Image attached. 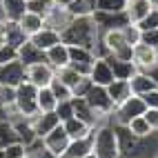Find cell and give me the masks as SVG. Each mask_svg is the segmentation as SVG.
Instances as JSON below:
<instances>
[{"label": "cell", "instance_id": "obj_38", "mask_svg": "<svg viewBox=\"0 0 158 158\" xmlns=\"http://www.w3.org/2000/svg\"><path fill=\"white\" fill-rule=\"evenodd\" d=\"M56 114H58L60 123H65L67 118H71L73 116V98L71 100H60L58 107H56Z\"/></svg>", "mask_w": 158, "mask_h": 158}, {"label": "cell", "instance_id": "obj_46", "mask_svg": "<svg viewBox=\"0 0 158 158\" xmlns=\"http://www.w3.org/2000/svg\"><path fill=\"white\" fill-rule=\"evenodd\" d=\"M147 73H149V76H152V80L156 82V87H158V65H156V67H152V69L147 71Z\"/></svg>", "mask_w": 158, "mask_h": 158}, {"label": "cell", "instance_id": "obj_4", "mask_svg": "<svg viewBox=\"0 0 158 158\" xmlns=\"http://www.w3.org/2000/svg\"><path fill=\"white\" fill-rule=\"evenodd\" d=\"M14 109H16L18 116H23L27 120L38 116L40 114V109H38V87H34L29 80L20 82L16 87V105H14Z\"/></svg>", "mask_w": 158, "mask_h": 158}, {"label": "cell", "instance_id": "obj_29", "mask_svg": "<svg viewBox=\"0 0 158 158\" xmlns=\"http://www.w3.org/2000/svg\"><path fill=\"white\" fill-rule=\"evenodd\" d=\"M58 107V98L51 87H43L38 89V109L40 111H56Z\"/></svg>", "mask_w": 158, "mask_h": 158}, {"label": "cell", "instance_id": "obj_49", "mask_svg": "<svg viewBox=\"0 0 158 158\" xmlns=\"http://www.w3.org/2000/svg\"><path fill=\"white\" fill-rule=\"evenodd\" d=\"M82 158H98V156H96V154H94V152H89L87 156H82Z\"/></svg>", "mask_w": 158, "mask_h": 158}, {"label": "cell", "instance_id": "obj_45", "mask_svg": "<svg viewBox=\"0 0 158 158\" xmlns=\"http://www.w3.org/2000/svg\"><path fill=\"white\" fill-rule=\"evenodd\" d=\"M145 120L149 123V127L154 129V131H158V109H145Z\"/></svg>", "mask_w": 158, "mask_h": 158}, {"label": "cell", "instance_id": "obj_43", "mask_svg": "<svg viewBox=\"0 0 158 158\" xmlns=\"http://www.w3.org/2000/svg\"><path fill=\"white\" fill-rule=\"evenodd\" d=\"M140 29H158V9L156 7L152 9V14L140 23Z\"/></svg>", "mask_w": 158, "mask_h": 158}, {"label": "cell", "instance_id": "obj_8", "mask_svg": "<svg viewBox=\"0 0 158 158\" xmlns=\"http://www.w3.org/2000/svg\"><path fill=\"white\" fill-rule=\"evenodd\" d=\"M71 20H73V14L69 11V7H62V5H56L54 2V7H51L49 14L45 16V25L49 29H56L58 34H62V31L69 27Z\"/></svg>", "mask_w": 158, "mask_h": 158}, {"label": "cell", "instance_id": "obj_14", "mask_svg": "<svg viewBox=\"0 0 158 158\" xmlns=\"http://www.w3.org/2000/svg\"><path fill=\"white\" fill-rule=\"evenodd\" d=\"M154 5L149 0H127V5H125V16H127L129 23L134 25H140L143 20L152 14Z\"/></svg>", "mask_w": 158, "mask_h": 158}, {"label": "cell", "instance_id": "obj_40", "mask_svg": "<svg viewBox=\"0 0 158 158\" xmlns=\"http://www.w3.org/2000/svg\"><path fill=\"white\" fill-rule=\"evenodd\" d=\"M94 87V82H91V78L89 76H82L80 78V82L76 87H73V98H85L87 96V91Z\"/></svg>", "mask_w": 158, "mask_h": 158}, {"label": "cell", "instance_id": "obj_39", "mask_svg": "<svg viewBox=\"0 0 158 158\" xmlns=\"http://www.w3.org/2000/svg\"><path fill=\"white\" fill-rule=\"evenodd\" d=\"M14 60H18V49L5 43L0 47V65H7V62H14Z\"/></svg>", "mask_w": 158, "mask_h": 158}, {"label": "cell", "instance_id": "obj_36", "mask_svg": "<svg viewBox=\"0 0 158 158\" xmlns=\"http://www.w3.org/2000/svg\"><path fill=\"white\" fill-rule=\"evenodd\" d=\"M14 140H18V138H16V131L11 127V123L9 120H0V149L7 147L9 143H14Z\"/></svg>", "mask_w": 158, "mask_h": 158}, {"label": "cell", "instance_id": "obj_1", "mask_svg": "<svg viewBox=\"0 0 158 158\" xmlns=\"http://www.w3.org/2000/svg\"><path fill=\"white\" fill-rule=\"evenodd\" d=\"M120 156L118 158H158V131L149 136H134L127 127H118Z\"/></svg>", "mask_w": 158, "mask_h": 158}, {"label": "cell", "instance_id": "obj_22", "mask_svg": "<svg viewBox=\"0 0 158 158\" xmlns=\"http://www.w3.org/2000/svg\"><path fill=\"white\" fill-rule=\"evenodd\" d=\"M73 116H76V118H80V120H85L87 125H91L94 129L100 125L98 116L94 114V109L89 107V102H87L85 98H73Z\"/></svg>", "mask_w": 158, "mask_h": 158}, {"label": "cell", "instance_id": "obj_52", "mask_svg": "<svg viewBox=\"0 0 158 158\" xmlns=\"http://www.w3.org/2000/svg\"><path fill=\"white\" fill-rule=\"evenodd\" d=\"M156 9H158V5H156Z\"/></svg>", "mask_w": 158, "mask_h": 158}, {"label": "cell", "instance_id": "obj_41", "mask_svg": "<svg viewBox=\"0 0 158 158\" xmlns=\"http://www.w3.org/2000/svg\"><path fill=\"white\" fill-rule=\"evenodd\" d=\"M109 56L116 58V60H123V62H134V47L125 45V47H120L118 51H114V54H109Z\"/></svg>", "mask_w": 158, "mask_h": 158}, {"label": "cell", "instance_id": "obj_23", "mask_svg": "<svg viewBox=\"0 0 158 158\" xmlns=\"http://www.w3.org/2000/svg\"><path fill=\"white\" fill-rule=\"evenodd\" d=\"M129 85H131V91L136 96H143V94L156 89V82L152 80V76L147 71H140V69H136V73L129 78Z\"/></svg>", "mask_w": 158, "mask_h": 158}, {"label": "cell", "instance_id": "obj_30", "mask_svg": "<svg viewBox=\"0 0 158 158\" xmlns=\"http://www.w3.org/2000/svg\"><path fill=\"white\" fill-rule=\"evenodd\" d=\"M96 2L98 0H73L69 5V11L76 16H94L96 14Z\"/></svg>", "mask_w": 158, "mask_h": 158}, {"label": "cell", "instance_id": "obj_34", "mask_svg": "<svg viewBox=\"0 0 158 158\" xmlns=\"http://www.w3.org/2000/svg\"><path fill=\"white\" fill-rule=\"evenodd\" d=\"M127 129L134 136H149V134H154V129L149 127V123L145 120V116H136V118L127 125Z\"/></svg>", "mask_w": 158, "mask_h": 158}, {"label": "cell", "instance_id": "obj_9", "mask_svg": "<svg viewBox=\"0 0 158 158\" xmlns=\"http://www.w3.org/2000/svg\"><path fill=\"white\" fill-rule=\"evenodd\" d=\"M25 65L20 60L7 62V65H0V85L5 87H18L20 82H25Z\"/></svg>", "mask_w": 158, "mask_h": 158}, {"label": "cell", "instance_id": "obj_42", "mask_svg": "<svg viewBox=\"0 0 158 158\" xmlns=\"http://www.w3.org/2000/svg\"><path fill=\"white\" fill-rule=\"evenodd\" d=\"M140 98H143L147 109H158V87L152 89V91H147V94H143Z\"/></svg>", "mask_w": 158, "mask_h": 158}, {"label": "cell", "instance_id": "obj_5", "mask_svg": "<svg viewBox=\"0 0 158 158\" xmlns=\"http://www.w3.org/2000/svg\"><path fill=\"white\" fill-rule=\"evenodd\" d=\"M145 109H147V107H145L143 98L134 94V96H129L125 102H120V105H116V107H114L111 123L118 125V127H127L136 116H143V114H145Z\"/></svg>", "mask_w": 158, "mask_h": 158}, {"label": "cell", "instance_id": "obj_32", "mask_svg": "<svg viewBox=\"0 0 158 158\" xmlns=\"http://www.w3.org/2000/svg\"><path fill=\"white\" fill-rule=\"evenodd\" d=\"M127 0H98L96 2V11L102 14H123Z\"/></svg>", "mask_w": 158, "mask_h": 158}, {"label": "cell", "instance_id": "obj_48", "mask_svg": "<svg viewBox=\"0 0 158 158\" xmlns=\"http://www.w3.org/2000/svg\"><path fill=\"white\" fill-rule=\"evenodd\" d=\"M27 158H38V154H36V152H31V149H29V154H27Z\"/></svg>", "mask_w": 158, "mask_h": 158}, {"label": "cell", "instance_id": "obj_19", "mask_svg": "<svg viewBox=\"0 0 158 158\" xmlns=\"http://www.w3.org/2000/svg\"><path fill=\"white\" fill-rule=\"evenodd\" d=\"M31 43H34L38 49H43V51H47V49H51L54 45H58L60 40H62V36L58 34L56 29H49V27H45V29H40L36 36H31L29 38Z\"/></svg>", "mask_w": 158, "mask_h": 158}, {"label": "cell", "instance_id": "obj_17", "mask_svg": "<svg viewBox=\"0 0 158 158\" xmlns=\"http://www.w3.org/2000/svg\"><path fill=\"white\" fill-rule=\"evenodd\" d=\"M18 27L23 29V34L27 38H31V36H36L40 29H45L47 25H45V18L43 16H38L34 11H25L23 16H20V20H18Z\"/></svg>", "mask_w": 158, "mask_h": 158}, {"label": "cell", "instance_id": "obj_33", "mask_svg": "<svg viewBox=\"0 0 158 158\" xmlns=\"http://www.w3.org/2000/svg\"><path fill=\"white\" fill-rule=\"evenodd\" d=\"M123 36H125V40H127L131 47H136V45L143 43V29H140V25L127 23V25L123 27Z\"/></svg>", "mask_w": 158, "mask_h": 158}, {"label": "cell", "instance_id": "obj_37", "mask_svg": "<svg viewBox=\"0 0 158 158\" xmlns=\"http://www.w3.org/2000/svg\"><path fill=\"white\" fill-rule=\"evenodd\" d=\"M51 89H54V94H56V98H58V102L60 100H71L73 98V91L67 87V85H62V82L56 78L54 82H51Z\"/></svg>", "mask_w": 158, "mask_h": 158}, {"label": "cell", "instance_id": "obj_11", "mask_svg": "<svg viewBox=\"0 0 158 158\" xmlns=\"http://www.w3.org/2000/svg\"><path fill=\"white\" fill-rule=\"evenodd\" d=\"M58 125H60V118H58L56 111H40L38 116L31 118V127H34L38 140H43L47 134H51L58 127Z\"/></svg>", "mask_w": 158, "mask_h": 158}, {"label": "cell", "instance_id": "obj_20", "mask_svg": "<svg viewBox=\"0 0 158 158\" xmlns=\"http://www.w3.org/2000/svg\"><path fill=\"white\" fill-rule=\"evenodd\" d=\"M0 11L5 20L18 23L20 16L27 11V0H0Z\"/></svg>", "mask_w": 158, "mask_h": 158}, {"label": "cell", "instance_id": "obj_44", "mask_svg": "<svg viewBox=\"0 0 158 158\" xmlns=\"http://www.w3.org/2000/svg\"><path fill=\"white\" fill-rule=\"evenodd\" d=\"M143 43L158 49V29H143Z\"/></svg>", "mask_w": 158, "mask_h": 158}, {"label": "cell", "instance_id": "obj_26", "mask_svg": "<svg viewBox=\"0 0 158 158\" xmlns=\"http://www.w3.org/2000/svg\"><path fill=\"white\" fill-rule=\"evenodd\" d=\"M89 152H94L91 136H89V138H78V140H71L62 158H82V156H87Z\"/></svg>", "mask_w": 158, "mask_h": 158}, {"label": "cell", "instance_id": "obj_35", "mask_svg": "<svg viewBox=\"0 0 158 158\" xmlns=\"http://www.w3.org/2000/svg\"><path fill=\"white\" fill-rule=\"evenodd\" d=\"M51 7H54V0H27V11H34L43 18L49 14Z\"/></svg>", "mask_w": 158, "mask_h": 158}, {"label": "cell", "instance_id": "obj_21", "mask_svg": "<svg viewBox=\"0 0 158 158\" xmlns=\"http://www.w3.org/2000/svg\"><path fill=\"white\" fill-rule=\"evenodd\" d=\"M100 40H102V45H105L107 56L114 54V51H118L120 47L129 45L127 40H125V36H123V29H107V31H102V34H100Z\"/></svg>", "mask_w": 158, "mask_h": 158}, {"label": "cell", "instance_id": "obj_7", "mask_svg": "<svg viewBox=\"0 0 158 158\" xmlns=\"http://www.w3.org/2000/svg\"><path fill=\"white\" fill-rule=\"evenodd\" d=\"M134 65L136 69L140 71H149L152 67L158 65V49L147 45V43H140L134 47Z\"/></svg>", "mask_w": 158, "mask_h": 158}, {"label": "cell", "instance_id": "obj_18", "mask_svg": "<svg viewBox=\"0 0 158 158\" xmlns=\"http://www.w3.org/2000/svg\"><path fill=\"white\" fill-rule=\"evenodd\" d=\"M62 127H65V131L69 134V138H71V140H78V138H89V136L94 134V127H91V125H87L85 120L76 118V116L67 118L65 123H62Z\"/></svg>", "mask_w": 158, "mask_h": 158}, {"label": "cell", "instance_id": "obj_27", "mask_svg": "<svg viewBox=\"0 0 158 158\" xmlns=\"http://www.w3.org/2000/svg\"><path fill=\"white\" fill-rule=\"evenodd\" d=\"M105 58H107V62L111 65L114 76L118 78V80H129L134 73H136V65H134V62H123V60H116L111 56H105Z\"/></svg>", "mask_w": 158, "mask_h": 158}, {"label": "cell", "instance_id": "obj_15", "mask_svg": "<svg viewBox=\"0 0 158 158\" xmlns=\"http://www.w3.org/2000/svg\"><path fill=\"white\" fill-rule=\"evenodd\" d=\"M45 60L49 62L54 69H60V67H67V65H71V56H69V45L67 43H60L58 45H54L51 49H47L45 51Z\"/></svg>", "mask_w": 158, "mask_h": 158}, {"label": "cell", "instance_id": "obj_31", "mask_svg": "<svg viewBox=\"0 0 158 158\" xmlns=\"http://www.w3.org/2000/svg\"><path fill=\"white\" fill-rule=\"evenodd\" d=\"M5 40H7V45H11V47L18 49L20 45H25L29 38L23 34V29L18 27V23H11V20H9V29H7V38Z\"/></svg>", "mask_w": 158, "mask_h": 158}, {"label": "cell", "instance_id": "obj_50", "mask_svg": "<svg viewBox=\"0 0 158 158\" xmlns=\"http://www.w3.org/2000/svg\"><path fill=\"white\" fill-rule=\"evenodd\" d=\"M5 43H7V40H5V38H0V47H2V45H5Z\"/></svg>", "mask_w": 158, "mask_h": 158}, {"label": "cell", "instance_id": "obj_10", "mask_svg": "<svg viewBox=\"0 0 158 158\" xmlns=\"http://www.w3.org/2000/svg\"><path fill=\"white\" fill-rule=\"evenodd\" d=\"M69 143H71V138H69V134L65 131V127H62V123H60L51 134H47L45 138H43V145L47 147L49 152H54L56 156H60V158L65 156Z\"/></svg>", "mask_w": 158, "mask_h": 158}, {"label": "cell", "instance_id": "obj_12", "mask_svg": "<svg viewBox=\"0 0 158 158\" xmlns=\"http://www.w3.org/2000/svg\"><path fill=\"white\" fill-rule=\"evenodd\" d=\"M89 78L94 85H100V87H109L111 82L116 80L114 76V69L107 62V58H96L91 65V71H89Z\"/></svg>", "mask_w": 158, "mask_h": 158}, {"label": "cell", "instance_id": "obj_28", "mask_svg": "<svg viewBox=\"0 0 158 158\" xmlns=\"http://www.w3.org/2000/svg\"><path fill=\"white\" fill-rule=\"evenodd\" d=\"M56 78L62 82V85H67L71 91H73V87L80 82V78H82V73L73 67V65H67V67H60V69H56Z\"/></svg>", "mask_w": 158, "mask_h": 158}, {"label": "cell", "instance_id": "obj_25", "mask_svg": "<svg viewBox=\"0 0 158 158\" xmlns=\"http://www.w3.org/2000/svg\"><path fill=\"white\" fill-rule=\"evenodd\" d=\"M107 91H109V98L114 102V107H116V105H120V102H125L129 96H134L129 80H118V78H116L111 85L107 87Z\"/></svg>", "mask_w": 158, "mask_h": 158}, {"label": "cell", "instance_id": "obj_3", "mask_svg": "<svg viewBox=\"0 0 158 158\" xmlns=\"http://www.w3.org/2000/svg\"><path fill=\"white\" fill-rule=\"evenodd\" d=\"M94 143V154L98 158H118L120 156V143H118V131L114 123L98 125L91 134Z\"/></svg>", "mask_w": 158, "mask_h": 158}, {"label": "cell", "instance_id": "obj_47", "mask_svg": "<svg viewBox=\"0 0 158 158\" xmlns=\"http://www.w3.org/2000/svg\"><path fill=\"white\" fill-rule=\"evenodd\" d=\"M54 2H56V5H62V7H69L73 0H54Z\"/></svg>", "mask_w": 158, "mask_h": 158}, {"label": "cell", "instance_id": "obj_2", "mask_svg": "<svg viewBox=\"0 0 158 158\" xmlns=\"http://www.w3.org/2000/svg\"><path fill=\"white\" fill-rule=\"evenodd\" d=\"M60 36H62V43H67V45L94 49L100 40V29L94 16H76Z\"/></svg>", "mask_w": 158, "mask_h": 158}, {"label": "cell", "instance_id": "obj_13", "mask_svg": "<svg viewBox=\"0 0 158 158\" xmlns=\"http://www.w3.org/2000/svg\"><path fill=\"white\" fill-rule=\"evenodd\" d=\"M69 56H71V65L76 67L82 76H89L91 71V65L96 56H94L91 49H85V47H76V45H69Z\"/></svg>", "mask_w": 158, "mask_h": 158}, {"label": "cell", "instance_id": "obj_6", "mask_svg": "<svg viewBox=\"0 0 158 158\" xmlns=\"http://www.w3.org/2000/svg\"><path fill=\"white\" fill-rule=\"evenodd\" d=\"M25 76L34 87L43 89V87H51V82L56 80V69L47 60H40V62H34V65L25 67Z\"/></svg>", "mask_w": 158, "mask_h": 158}, {"label": "cell", "instance_id": "obj_24", "mask_svg": "<svg viewBox=\"0 0 158 158\" xmlns=\"http://www.w3.org/2000/svg\"><path fill=\"white\" fill-rule=\"evenodd\" d=\"M18 60L23 62V65H34V62H40V60H45V51L43 49H38L31 40H27L25 45H20L18 47Z\"/></svg>", "mask_w": 158, "mask_h": 158}, {"label": "cell", "instance_id": "obj_51", "mask_svg": "<svg viewBox=\"0 0 158 158\" xmlns=\"http://www.w3.org/2000/svg\"><path fill=\"white\" fill-rule=\"evenodd\" d=\"M149 2H152V5H154V7H156V5H158V0H149Z\"/></svg>", "mask_w": 158, "mask_h": 158}, {"label": "cell", "instance_id": "obj_16", "mask_svg": "<svg viewBox=\"0 0 158 158\" xmlns=\"http://www.w3.org/2000/svg\"><path fill=\"white\" fill-rule=\"evenodd\" d=\"M94 18H96V25L100 29V34L107 31V29H123L125 25L129 23L127 16H125V11L123 14H102V11H96Z\"/></svg>", "mask_w": 158, "mask_h": 158}]
</instances>
